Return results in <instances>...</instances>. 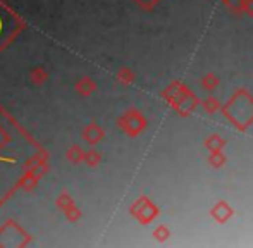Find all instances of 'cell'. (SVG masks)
I'll use <instances>...</instances> for the list:
<instances>
[{
    "instance_id": "obj_8",
    "label": "cell",
    "mask_w": 253,
    "mask_h": 248,
    "mask_svg": "<svg viewBox=\"0 0 253 248\" xmlns=\"http://www.w3.org/2000/svg\"><path fill=\"white\" fill-rule=\"evenodd\" d=\"M64 215H66V219L69 222H78L81 217H83V212H81V208H78L76 205H71L69 208L64 210Z\"/></svg>"
},
{
    "instance_id": "obj_4",
    "label": "cell",
    "mask_w": 253,
    "mask_h": 248,
    "mask_svg": "<svg viewBox=\"0 0 253 248\" xmlns=\"http://www.w3.org/2000/svg\"><path fill=\"white\" fill-rule=\"evenodd\" d=\"M84 157V150L80 147V145H71L66 152V159L71 162V164H81Z\"/></svg>"
},
{
    "instance_id": "obj_9",
    "label": "cell",
    "mask_w": 253,
    "mask_h": 248,
    "mask_svg": "<svg viewBox=\"0 0 253 248\" xmlns=\"http://www.w3.org/2000/svg\"><path fill=\"white\" fill-rule=\"evenodd\" d=\"M129 80H131L129 71H126V69L121 71V74H119V81H126V83H127V81H129Z\"/></svg>"
},
{
    "instance_id": "obj_2",
    "label": "cell",
    "mask_w": 253,
    "mask_h": 248,
    "mask_svg": "<svg viewBox=\"0 0 253 248\" xmlns=\"http://www.w3.org/2000/svg\"><path fill=\"white\" fill-rule=\"evenodd\" d=\"M95 88H97L95 81L91 80V78H88V76L78 80L76 84H74V90H76V93H80L81 97H90V95L95 91Z\"/></svg>"
},
{
    "instance_id": "obj_7",
    "label": "cell",
    "mask_w": 253,
    "mask_h": 248,
    "mask_svg": "<svg viewBox=\"0 0 253 248\" xmlns=\"http://www.w3.org/2000/svg\"><path fill=\"white\" fill-rule=\"evenodd\" d=\"M100 154H98L97 150H88V152H84V157H83V162L88 165V167H97L98 164H100Z\"/></svg>"
},
{
    "instance_id": "obj_3",
    "label": "cell",
    "mask_w": 253,
    "mask_h": 248,
    "mask_svg": "<svg viewBox=\"0 0 253 248\" xmlns=\"http://www.w3.org/2000/svg\"><path fill=\"white\" fill-rule=\"evenodd\" d=\"M30 81L35 86H42L48 81V71L43 69V67H35V69L30 71Z\"/></svg>"
},
{
    "instance_id": "obj_1",
    "label": "cell",
    "mask_w": 253,
    "mask_h": 248,
    "mask_svg": "<svg viewBox=\"0 0 253 248\" xmlns=\"http://www.w3.org/2000/svg\"><path fill=\"white\" fill-rule=\"evenodd\" d=\"M103 136H105V133H103V129L98 126L97 123H90L83 131L84 141H86L88 145H91V147H93V145H97L98 141H102Z\"/></svg>"
},
{
    "instance_id": "obj_5",
    "label": "cell",
    "mask_w": 253,
    "mask_h": 248,
    "mask_svg": "<svg viewBox=\"0 0 253 248\" xmlns=\"http://www.w3.org/2000/svg\"><path fill=\"white\" fill-rule=\"evenodd\" d=\"M38 179H40V176H37L35 172H26V174L21 178V181L17 183V188H23V190H26V191H31L38 185Z\"/></svg>"
},
{
    "instance_id": "obj_6",
    "label": "cell",
    "mask_w": 253,
    "mask_h": 248,
    "mask_svg": "<svg viewBox=\"0 0 253 248\" xmlns=\"http://www.w3.org/2000/svg\"><path fill=\"white\" fill-rule=\"evenodd\" d=\"M55 205H57V208H60V210H66V208H69L71 205H74V198L71 197L67 191H62V193L57 197V200H55Z\"/></svg>"
}]
</instances>
